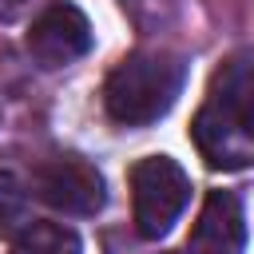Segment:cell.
<instances>
[{
	"label": "cell",
	"instance_id": "6da1fadb",
	"mask_svg": "<svg viewBox=\"0 0 254 254\" xmlns=\"http://www.w3.org/2000/svg\"><path fill=\"white\" fill-rule=\"evenodd\" d=\"M187 64L175 52H131L103 79V107L123 127H147L163 119L183 95Z\"/></svg>",
	"mask_w": 254,
	"mask_h": 254
},
{
	"label": "cell",
	"instance_id": "7a4b0ae2",
	"mask_svg": "<svg viewBox=\"0 0 254 254\" xmlns=\"http://www.w3.org/2000/svg\"><path fill=\"white\" fill-rule=\"evenodd\" d=\"M190 202V175L171 155H147L131 167V218L139 238H163Z\"/></svg>",
	"mask_w": 254,
	"mask_h": 254
},
{
	"label": "cell",
	"instance_id": "3957f363",
	"mask_svg": "<svg viewBox=\"0 0 254 254\" xmlns=\"http://www.w3.org/2000/svg\"><path fill=\"white\" fill-rule=\"evenodd\" d=\"M24 44H28V56L44 71H56L91 52V24H87L83 8H75L71 0H52L32 20Z\"/></svg>",
	"mask_w": 254,
	"mask_h": 254
},
{
	"label": "cell",
	"instance_id": "277c9868",
	"mask_svg": "<svg viewBox=\"0 0 254 254\" xmlns=\"http://www.w3.org/2000/svg\"><path fill=\"white\" fill-rule=\"evenodd\" d=\"M32 187L48 206H56L64 214H79V218L99 214L103 202H107L103 175L79 155H56V159L40 163Z\"/></svg>",
	"mask_w": 254,
	"mask_h": 254
},
{
	"label": "cell",
	"instance_id": "5b68a950",
	"mask_svg": "<svg viewBox=\"0 0 254 254\" xmlns=\"http://www.w3.org/2000/svg\"><path fill=\"white\" fill-rule=\"evenodd\" d=\"M190 139L198 147V155L206 159V167L214 171H242L254 167V131L218 115L210 103H202L190 119Z\"/></svg>",
	"mask_w": 254,
	"mask_h": 254
},
{
	"label": "cell",
	"instance_id": "8992f818",
	"mask_svg": "<svg viewBox=\"0 0 254 254\" xmlns=\"http://www.w3.org/2000/svg\"><path fill=\"white\" fill-rule=\"evenodd\" d=\"M246 246V214L234 190H210L190 226L187 254H242Z\"/></svg>",
	"mask_w": 254,
	"mask_h": 254
},
{
	"label": "cell",
	"instance_id": "52a82bcc",
	"mask_svg": "<svg viewBox=\"0 0 254 254\" xmlns=\"http://www.w3.org/2000/svg\"><path fill=\"white\" fill-rule=\"evenodd\" d=\"M218 115L254 131V48H234L210 75L206 99Z\"/></svg>",
	"mask_w": 254,
	"mask_h": 254
},
{
	"label": "cell",
	"instance_id": "ba28073f",
	"mask_svg": "<svg viewBox=\"0 0 254 254\" xmlns=\"http://www.w3.org/2000/svg\"><path fill=\"white\" fill-rule=\"evenodd\" d=\"M32 226V194L20 175L0 171V238H20Z\"/></svg>",
	"mask_w": 254,
	"mask_h": 254
},
{
	"label": "cell",
	"instance_id": "9c48e42d",
	"mask_svg": "<svg viewBox=\"0 0 254 254\" xmlns=\"http://www.w3.org/2000/svg\"><path fill=\"white\" fill-rule=\"evenodd\" d=\"M12 254H83L79 234L64 222H32L16 242Z\"/></svg>",
	"mask_w": 254,
	"mask_h": 254
},
{
	"label": "cell",
	"instance_id": "30bf717a",
	"mask_svg": "<svg viewBox=\"0 0 254 254\" xmlns=\"http://www.w3.org/2000/svg\"><path fill=\"white\" fill-rule=\"evenodd\" d=\"M28 8V0H0V24H12L20 20V12Z\"/></svg>",
	"mask_w": 254,
	"mask_h": 254
}]
</instances>
